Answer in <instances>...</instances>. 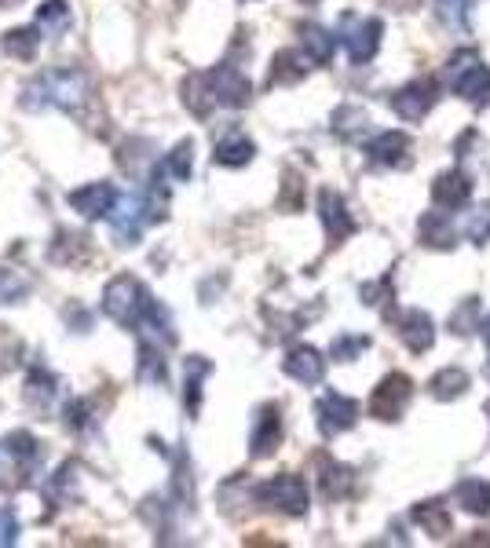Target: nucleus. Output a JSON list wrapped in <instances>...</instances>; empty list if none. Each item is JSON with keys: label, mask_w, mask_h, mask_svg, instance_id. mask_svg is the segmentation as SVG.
<instances>
[{"label": "nucleus", "mask_w": 490, "mask_h": 548, "mask_svg": "<svg viewBox=\"0 0 490 548\" xmlns=\"http://www.w3.org/2000/svg\"><path fill=\"white\" fill-rule=\"evenodd\" d=\"M92 81L81 70H48L22 92V106H59V110H77L81 103H88Z\"/></svg>", "instance_id": "nucleus-1"}, {"label": "nucleus", "mask_w": 490, "mask_h": 548, "mask_svg": "<svg viewBox=\"0 0 490 548\" xmlns=\"http://www.w3.org/2000/svg\"><path fill=\"white\" fill-rule=\"evenodd\" d=\"M154 296L147 293V285L132 278V274H118L114 282L103 289V311H107L118 326L125 329H139L147 322V315L154 311Z\"/></svg>", "instance_id": "nucleus-2"}, {"label": "nucleus", "mask_w": 490, "mask_h": 548, "mask_svg": "<svg viewBox=\"0 0 490 548\" xmlns=\"http://www.w3.org/2000/svg\"><path fill=\"white\" fill-rule=\"evenodd\" d=\"M447 85L465 99H487L490 95V66L476 52H458L447 66Z\"/></svg>", "instance_id": "nucleus-3"}, {"label": "nucleus", "mask_w": 490, "mask_h": 548, "mask_svg": "<svg viewBox=\"0 0 490 548\" xmlns=\"http://www.w3.org/2000/svg\"><path fill=\"white\" fill-rule=\"evenodd\" d=\"M256 494H260L264 505H271L275 512H282V516H304V512H308V486H304V479H297V475H275V479L260 486Z\"/></svg>", "instance_id": "nucleus-4"}, {"label": "nucleus", "mask_w": 490, "mask_h": 548, "mask_svg": "<svg viewBox=\"0 0 490 548\" xmlns=\"http://www.w3.org/2000/svg\"><path fill=\"white\" fill-rule=\"evenodd\" d=\"M384 26L377 19H359V15H344L341 22V41L352 55V63H370L377 55V44H381Z\"/></svg>", "instance_id": "nucleus-5"}, {"label": "nucleus", "mask_w": 490, "mask_h": 548, "mask_svg": "<svg viewBox=\"0 0 490 548\" xmlns=\"http://www.w3.org/2000/svg\"><path fill=\"white\" fill-rule=\"evenodd\" d=\"M202 81H205L209 99H213V106H245L249 103V95H253L245 74L235 70V66H216V70H209V74L202 77Z\"/></svg>", "instance_id": "nucleus-6"}, {"label": "nucleus", "mask_w": 490, "mask_h": 548, "mask_svg": "<svg viewBox=\"0 0 490 548\" xmlns=\"http://www.w3.org/2000/svg\"><path fill=\"white\" fill-rule=\"evenodd\" d=\"M118 205V187L110 183H85V187L70 190V209L85 220H103Z\"/></svg>", "instance_id": "nucleus-7"}, {"label": "nucleus", "mask_w": 490, "mask_h": 548, "mask_svg": "<svg viewBox=\"0 0 490 548\" xmlns=\"http://www.w3.org/2000/svg\"><path fill=\"white\" fill-rule=\"evenodd\" d=\"M410 391H414V384L403 377V373H392V377L381 380V388L373 391L370 399V413L373 417H381V421H395L399 413H403V406L410 402Z\"/></svg>", "instance_id": "nucleus-8"}, {"label": "nucleus", "mask_w": 490, "mask_h": 548, "mask_svg": "<svg viewBox=\"0 0 490 548\" xmlns=\"http://www.w3.org/2000/svg\"><path fill=\"white\" fill-rule=\"evenodd\" d=\"M388 103H392V110L403 117V121H421V117L436 106V85H432V81H414V85L399 88Z\"/></svg>", "instance_id": "nucleus-9"}, {"label": "nucleus", "mask_w": 490, "mask_h": 548, "mask_svg": "<svg viewBox=\"0 0 490 548\" xmlns=\"http://www.w3.org/2000/svg\"><path fill=\"white\" fill-rule=\"evenodd\" d=\"M319 432L326 435V439H333V435H341L348 432L355 424V417H359V402L352 399H344V395H326V399L319 402Z\"/></svg>", "instance_id": "nucleus-10"}, {"label": "nucleus", "mask_w": 490, "mask_h": 548, "mask_svg": "<svg viewBox=\"0 0 490 548\" xmlns=\"http://www.w3.org/2000/svg\"><path fill=\"white\" fill-rule=\"evenodd\" d=\"M282 443V417H278V406H264L260 417H256V428H253V457H271Z\"/></svg>", "instance_id": "nucleus-11"}, {"label": "nucleus", "mask_w": 490, "mask_h": 548, "mask_svg": "<svg viewBox=\"0 0 490 548\" xmlns=\"http://www.w3.org/2000/svg\"><path fill=\"white\" fill-rule=\"evenodd\" d=\"M399 337H403V344L410 351H428L432 348V340H436V329H432V318L425 315V311H406L403 318H399Z\"/></svg>", "instance_id": "nucleus-12"}, {"label": "nucleus", "mask_w": 490, "mask_h": 548, "mask_svg": "<svg viewBox=\"0 0 490 548\" xmlns=\"http://www.w3.org/2000/svg\"><path fill=\"white\" fill-rule=\"evenodd\" d=\"M319 209H322V223H326V231H330L333 242H341V238H348V234L355 231V220L348 216V209H344L341 194H333V190H322Z\"/></svg>", "instance_id": "nucleus-13"}, {"label": "nucleus", "mask_w": 490, "mask_h": 548, "mask_svg": "<svg viewBox=\"0 0 490 548\" xmlns=\"http://www.w3.org/2000/svg\"><path fill=\"white\" fill-rule=\"evenodd\" d=\"M286 373L293 380H300V384H319L322 373H326V359H322L315 348H297V351H289Z\"/></svg>", "instance_id": "nucleus-14"}, {"label": "nucleus", "mask_w": 490, "mask_h": 548, "mask_svg": "<svg viewBox=\"0 0 490 548\" xmlns=\"http://www.w3.org/2000/svg\"><path fill=\"white\" fill-rule=\"evenodd\" d=\"M432 198H436V205H443V209H461V205L472 198V183L465 180L461 172H447V176L436 180Z\"/></svg>", "instance_id": "nucleus-15"}, {"label": "nucleus", "mask_w": 490, "mask_h": 548, "mask_svg": "<svg viewBox=\"0 0 490 548\" xmlns=\"http://www.w3.org/2000/svg\"><path fill=\"white\" fill-rule=\"evenodd\" d=\"M406 150H410V139H406L403 132H384V136L373 139L366 154H370L377 165H395V169H399V165H406Z\"/></svg>", "instance_id": "nucleus-16"}, {"label": "nucleus", "mask_w": 490, "mask_h": 548, "mask_svg": "<svg viewBox=\"0 0 490 548\" xmlns=\"http://www.w3.org/2000/svg\"><path fill=\"white\" fill-rule=\"evenodd\" d=\"M0 48H4V55H11V59L30 63L33 55H37V48H41V30H37V26H19V30H8L4 37H0Z\"/></svg>", "instance_id": "nucleus-17"}, {"label": "nucleus", "mask_w": 490, "mask_h": 548, "mask_svg": "<svg viewBox=\"0 0 490 548\" xmlns=\"http://www.w3.org/2000/svg\"><path fill=\"white\" fill-rule=\"evenodd\" d=\"M253 143H249V139L245 136H227L224 143H220V147H216V165H227V169H242V165H249V161H253Z\"/></svg>", "instance_id": "nucleus-18"}, {"label": "nucleus", "mask_w": 490, "mask_h": 548, "mask_svg": "<svg viewBox=\"0 0 490 548\" xmlns=\"http://www.w3.org/2000/svg\"><path fill=\"white\" fill-rule=\"evenodd\" d=\"M414 519L428 530V534H432V538H447L450 534V512H447V505H439V501H425V505H417Z\"/></svg>", "instance_id": "nucleus-19"}, {"label": "nucleus", "mask_w": 490, "mask_h": 548, "mask_svg": "<svg viewBox=\"0 0 490 548\" xmlns=\"http://www.w3.org/2000/svg\"><path fill=\"white\" fill-rule=\"evenodd\" d=\"M454 501H458L465 512H490V483H480V479H465V483L454 490Z\"/></svg>", "instance_id": "nucleus-20"}, {"label": "nucleus", "mask_w": 490, "mask_h": 548, "mask_svg": "<svg viewBox=\"0 0 490 548\" xmlns=\"http://www.w3.org/2000/svg\"><path fill=\"white\" fill-rule=\"evenodd\" d=\"M421 242H428L432 249H450L454 245V227L443 212H428L421 220Z\"/></svg>", "instance_id": "nucleus-21"}, {"label": "nucleus", "mask_w": 490, "mask_h": 548, "mask_svg": "<svg viewBox=\"0 0 490 548\" xmlns=\"http://www.w3.org/2000/svg\"><path fill=\"white\" fill-rule=\"evenodd\" d=\"M308 74V59L300 52H282L275 59V70H271V85H293Z\"/></svg>", "instance_id": "nucleus-22"}, {"label": "nucleus", "mask_w": 490, "mask_h": 548, "mask_svg": "<svg viewBox=\"0 0 490 548\" xmlns=\"http://www.w3.org/2000/svg\"><path fill=\"white\" fill-rule=\"evenodd\" d=\"M439 19L447 22L450 30L469 33V19H472V0H436Z\"/></svg>", "instance_id": "nucleus-23"}, {"label": "nucleus", "mask_w": 490, "mask_h": 548, "mask_svg": "<svg viewBox=\"0 0 490 548\" xmlns=\"http://www.w3.org/2000/svg\"><path fill=\"white\" fill-rule=\"evenodd\" d=\"M304 48L311 52V59H315V63H330L337 41H333V33L319 30V26H304Z\"/></svg>", "instance_id": "nucleus-24"}, {"label": "nucleus", "mask_w": 490, "mask_h": 548, "mask_svg": "<svg viewBox=\"0 0 490 548\" xmlns=\"http://www.w3.org/2000/svg\"><path fill=\"white\" fill-rule=\"evenodd\" d=\"M352 472L344 464H322V494L326 497H344L352 490Z\"/></svg>", "instance_id": "nucleus-25"}, {"label": "nucleus", "mask_w": 490, "mask_h": 548, "mask_svg": "<svg viewBox=\"0 0 490 548\" xmlns=\"http://www.w3.org/2000/svg\"><path fill=\"white\" fill-rule=\"evenodd\" d=\"M428 388H432V395H436V399H458L461 391L469 388V377H465L461 369H443V373H439V377L432 380Z\"/></svg>", "instance_id": "nucleus-26"}, {"label": "nucleus", "mask_w": 490, "mask_h": 548, "mask_svg": "<svg viewBox=\"0 0 490 548\" xmlns=\"http://www.w3.org/2000/svg\"><path fill=\"white\" fill-rule=\"evenodd\" d=\"M194 143L191 139H183L180 147L172 150L169 158H165V172H169L172 180H187V176H191V161H194Z\"/></svg>", "instance_id": "nucleus-27"}, {"label": "nucleus", "mask_w": 490, "mask_h": 548, "mask_svg": "<svg viewBox=\"0 0 490 548\" xmlns=\"http://www.w3.org/2000/svg\"><path fill=\"white\" fill-rule=\"evenodd\" d=\"M37 22H41V26H52V30H66V26H70V8H66V0H48V4L37 11Z\"/></svg>", "instance_id": "nucleus-28"}, {"label": "nucleus", "mask_w": 490, "mask_h": 548, "mask_svg": "<svg viewBox=\"0 0 490 548\" xmlns=\"http://www.w3.org/2000/svg\"><path fill=\"white\" fill-rule=\"evenodd\" d=\"M139 377L143 380H165V362H161V355L154 348H150V344H143V348H139Z\"/></svg>", "instance_id": "nucleus-29"}, {"label": "nucleus", "mask_w": 490, "mask_h": 548, "mask_svg": "<svg viewBox=\"0 0 490 548\" xmlns=\"http://www.w3.org/2000/svg\"><path fill=\"white\" fill-rule=\"evenodd\" d=\"M209 373V362L187 359V406L198 410V391H202V377Z\"/></svg>", "instance_id": "nucleus-30"}, {"label": "nucleus", "mask_w": 490, "mask_h": 548, "mask_svg": "<svg viewBox=\"0 0 490 548\" xmlns=\"http://www.w3.org/2000/svg\"><path fill=\"white\" fill-rule=\"evenodd\" d=\"M366 344H370L366 337H341V340H333V359L352 362L355 355H359V351H366Z\"/></svg>", "instance_id": "nucleus-31"}, {"label": "nucleus", "mask_w": 490, "mask_h": 548, "mask_svg": "<svg viewBox=\"0 0 490 548\" xmlns=\"http://www.w3.org/2000/svg\"><path fill=\"white\" fill-rule=\"evenodd\" d=\"M465 231H469V238H472L476 245L487 242V238H490V205L476 209V216L469 220V227H465Z\"/></svg>", "instance_id": "nucleus-32"}, {"label": "nucleus", "mask_w": 490, "mask_h": 548, "mask_svg": "<svg viewBox=\"0 0 490 548\" xmlns=\"http://www.w3.org/2000/svg\"><path fill=\"white\" fill-rule=\"evenodd\" d=\"M22 293H26V285H22L11 271H0V304H15Z\"/></svg>", "instance_id": "nucleus-33"}, {"label": "nucleus", "mask_w": 490, "mask_h": 548, "mask_svg": "<svg viewBox=\"0 0 490 548\" xmlns=\"http://www.w3.org/2000/svg\"><path fill=\"white\" fill-rule=\"evenodd\" d=\"M15 541H19V519H15L11 508H4L0 512V548H11Z\"/></svg>", "instance_id": "nucleus-34"}, {"label": "nucleus", "mask_w": 490, "mask_h": 548, "mask_svg": "<svg viewBox=\"0 0 490 548\" xmlns=\"http://www.w3.org/2000/svg\"><path fill=\"white\" fill-rule=\"evenodd\" d=\"M8 446H11V454L15 457H37V439L26 432H11L8 435Z\"/></svg>", "instance_id": "nucleus-35"}, {"label": "nucleus", "mask_w": 490, "mask_h": 548, "mask_svg": "<svg viewBox=\"0 0 490 548\" xmlns=\"http://www.w3.org/2000/svg\"><path fill=\"white\" fill-rule=\"evenodd\" d=\"M476 311H480V307H476V300H469V304L461 307L458 315L450 318V326L458 329V333H472V329H480V326H472V315H476Z\"/></svg>", "instance_id": "nucleus-36"}, {"label": "nucleus", "mask_w": 490, "mask_h": 548, "mask_svg": "<svg viewBox=\"0 0 490 548\" xmlns=\"http://www.w3.org/2000/svg\"><path fill=\"white\" fill-rule=\"evenodd\" d=\"M483 337H487V344H490V322H487V329H483Z\"/></svg>", "instance_id": "nucleus-37"}]
</instances>
